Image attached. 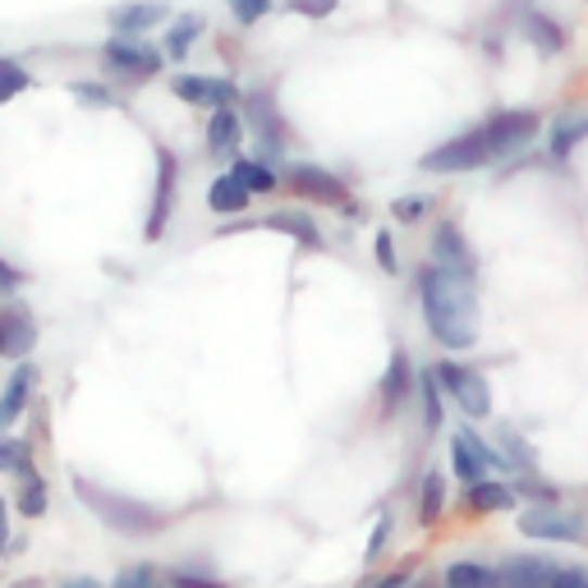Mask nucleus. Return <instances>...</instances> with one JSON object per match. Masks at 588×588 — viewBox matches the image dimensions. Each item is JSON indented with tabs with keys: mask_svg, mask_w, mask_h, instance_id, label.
Wrapping results in <instances>:
<instances>
[{
	"mask_svg": "<svg viewBox=\"0 0 588 588\" xmlns=\"http://www.w3.org/2000/svg\"><path fill=\"white\" fill-rule=\"evenodd\" d=\"M419 304H423V322L427 331L446 345V349H469L478 345V294L474 277L446 267H423L419 271Z\"/></svg>",
	"mask_w": 588,
	"mask_h": 588,
	"instance_id": "nucleus-1",
	"label": "nucleus"
},
{
	"mask_svg": "<svg viewBox=\"0 0 588 588\" xmlns=\"http://www.w3.org/2000/svg\"><path fill=\"white\" fill-rule=\"evenodd\" d=\"M74 487H78V497H84L111 528H120V534H156V528L166 524V515H156L152 506L129 501V497H115V493H102V487H92L88 478H74Z\"/></svg>",
	"mask_w": 588,
	"mask_h": 588,
	"instance_id": "nucleus-2",
	"label": "nucleus"
},
{
	"mask_svg": "<svg viewBox=\"0 0 588 588\" xmlns=\"http://www.w3.org/2000/svg\"><path fill=\"white\" fill-rule=\"evenodd\" d=\"M244 125H248L253 139H258L263 162H277V156L290 152V125H285V115L277 106V92L271 88H253L244 97Z\"/></svg>",
	"mask_w": 588,
	"mask_h": 588,
	"instance_id": "nucleus-3",
	"label": "nucleus"
},
{
	"mask_svg": "<svg viewBox=\"0 0 588 588\" xmlns=\"http://www.w3.org/2000/svg\"><path fill=\"white\" fill-rule=\"evenodd\" d=\"M102 65H106L111 78H129V84H143V78L162 74L166 55H162V51H152L148 42H139V37L115 33L111 42L102 47Z\"/></svg>",
	"mask_w": 588,
	"mask_h": 588,
	"instance_id": "nucleus-4",
	"label": "nucleus"
},
{
	"mask_svg": "<svg viewBox=\"0 0 588 588\" xmlns=\"http://www.w3.org/2000/svg\"><path fill=\"white\" fill-rule=\"evenodd\" d=\"M493 162H497V156H493V148H487L483 129H469V133H460V139L423 152L419 166L433 170V175H456V170H478V166H493Z\"/></svg>",
	"mask_w": 588,
	"mask_h": 588,
	"instance_id": "nucleus-5",
	"label": "nucleus"
},
{
	"mask_svg": "<svg viewBox=\"0 0 588 588\" xmlns=\"http://www.w3.org/2000/svg\"><path fill=\"white\" fill-rule=\"evenodd\" d=\"M520 534L524 538H547V542H588V520L561 511L557 501L547 506H528L520 515Z\"/></svg>",
	"mask_w": 588,
	"mask_h": 588,
	"instance_id": "nucleus-6",
	"label": "nucleus"
},
{
	"mask_svg": "<svg viewBox=\"0 0 588 588\" xmlns=\"http://www.w3.org/2000/svg\"><path fill=\"white\" fill-rule=\"evenodd\" d=\"M483 139L487 148H493V156H515L520 148L534 143V133H538V115L534 111H497L493 120H483Z\"/></svg>",
	"mask_w": 588,
	"mask_h": 588,
	"instance_id": "nucleus-7",
	"label": "nucleus"
},
{
	"mask_svg": "<svg viewBox=\"0 0 588 588\" xmlns=\"http://www.w3.org/2000/svg\"><path fill=\"white\" fill-rule=\"evenodd\" d=\"M433 372L442 378V386L450 391V396H456V405L464 409V414H474V419L493 414V391H487V382L478 378L474 368H460V363H437Z\"/></svg>",
	"mask_w": 588,
	"mask_h": 588,
	"instance_id": "nucleus-8",
	"label": "nucleus"
},
{
	"mask_svg": "<svg viewBox=\"0 0 588 588\" xmlns=\"http://www.w3.org/2000/svg\"><path fill=\"white\" fill-rule=\"evenodd\" d=\"M175 184H180V162H175V152H156V199H152V212H148V240H162L166 234V221L175 212Z\"/></svg>",
	"mask_w": 588,
	"mask_h": 588,
	"instance_id": "nucleus-9",
	"label": "nucleus"
},
{
	"mask_svg": "<svg viewBox=\"0 0 588 588\" xmlns=\"http://www.w3.org/2000/svg\"><path fill=\"white\" fill-rule=\"evenodd\" d=\"M170 92L180 97V102L212 106V111L240 102V88H234L230 78H203V74H175V78H170Z\"/></svg>",
	"mask_w": 588,
	"mask_h": 588,
	"instance_id": "nucleus-10",
	"label": "nucleus"
},
{
	"mask_svg": "<svg viewBox=\"0 0 588 588\" xmlns=\"http://www.w3.org/2000/svg\"><path fill=\"white\" fill-rule=\"evenodd\" d=\"M170 18V5L166 0H125V5H111L106 10V24L111 33H125V37H139L156 24H166Z\"/></svg>",
	"mask_w": 588,
	"mask_h": 588,
	"instance_id": "nucleus-11",
	"label": "nucleus"
},
{
	"mask_svg": "<svg viewBox=\"0 0 588 588\" xmlns=\"http://www.w3.org/2000/svg\"><path fill=\"white\" fill-rule=\"evenodd\" d=\"M433 263L446 267V271H460V277H478V258L474 248L464 244V234L456 221H437L433 230Z\"/></svg>",
	"mask_w": 588,
	"mask_h": 588,
	"instance_id": "nucleus-12",
	"label": "nucleus"
},
{
	"mask_svg": "<svg viewBox=\"0 0 588 588\" xmlns=\"http://www.w3.org/2000/svg\"><path fill=\"white\" fill-rule=\"evenodd\" d=\"M285 180H290L294 193H304V199H318V203H331V207L349 203V189L331 170H322V166H290Z\"/></svg>",
	"mask_w": 588,
	"mask_h": 588,
	"instance_id": "nucleus-13",
	"label": "nucleus"
},
{
	"mask_svg": "<svg viewBox=\"0 0 588 588\" xmlns=\"http://www.w3.org/2000/svg\"><path fill=\"white\" fill-rule=\"evenodd\" d=\"M450 460H456V474H460L464 483H478V478H487V474H493V469L501 464V460L493 456V446L478 442L474 433H469V427H464L456 442H450Z\"/></svg>",
	"mask_w": 588,
	"mask_h": 588,
	"instance_id": "nucleus-14",
	"label": "nucleus"
},
{
	"mask_svg": "<svg viewBox=\"0 0 588 588\" xmlns=\"http://www.w3.org/2000/svg\"><path fill=\"white\" fill-rule=\"evenodd\" d=\"M520 37H528V47H534L538 55H561L565 47H571V37H565V28L557 24L552 14H542L538 5L520 14Z\"/></svg>",
	"mask_w": 588,
	"mask_h": 588,
	"instance_id": "nucleus-15",
	"label": "nucleus"
},
{
	"mask_svg": "<svg viewBox=\"0 0 588 588\" xmlns=\"http://www.w3.org/2000/svg\"><path fill=\"white\" fill-rule=\"evenodd\" d=\"M37 345V322L28 318V308H0V355L24 359Z\"/></svg>",
	"mask_w": 588,
	"mask_h": 588,
	"instance_id": "nucleus-16",
	"label": "nucleus"
},
{
	"mask_svg": "<svg viewBox=\"0 0 588 588\" xmlns=\"http://www.w3.org/2000/svg\"><path fill=\"white\" fill-rule=\"evenodd\" d=\"M244 139V120L234 115V106H217L207 120V152L212 156H234Z\"/></svg>",
	"mask_w": 588,
	"mask_h": 588,
	"instance_id": "nucleus-17",
	"label": "nucleus"
},
{
	"mask_svg": "<svg viewBox=\"0 0 588 588\" xmlns=\"http://www.w3.org/2000/svg\"><path fill=\"white\" fill-rule=\"evenodd\" d=\"M501 588H552V565L538 561V557H511L501 565Z\"/></svg>",
	"mask_w": 588,
	"mask_h": 588,
	"instance_id": "nucleus-18",
	"label": "nucleus"
},
{
	"mask_svg": "<svg viewBox=\"0 0 588 588\" xmlns=\"http://www.w3.org/2000/svg\"><path fill=\"white\" fill-rule=\"evenodd\" d=\"M409 386H414V368H409V355H405V349H396V355H391L386 378H382V414H386V419L405 405Z\"/></svg>",
	"mask_w": 588,
	"mask_h": 588,
	"instance_id": "nucleus-19",
	"label": "nucleus"
},
{
	"mask_svg": "<svg viewBox=\"0 0 588 588\" xmlns=\"http://www.w3.org/2000/svg\"><path fill=\"white\" fill-rule=\"evenodd\" d=\"M244 226H267V230H281V234H294L304 248H322V230L312 226V217L304 212H267L258 221H244Z\"/></svg>",
	"mask_w": 588,
	"mask_h": 588,
	"instance_id": "nucleus-20",
	"label": "nucleus"
},
{
	"mask_svg": "<svg viewBox=\"0 0 588 588\" xmlns=\"http://www.w3.org/2000/svg\"><path fill=\"white\" fill-rule=\"evenodd\" d=\"M584 139H588V115H584V111H575V115H557V120H552V133H547V152H552V156H571Z\"/></svg>",
	"mask_w": 588,
	"mask_h": 588,
	"instance_id": "nucleus-21",
	"label": "nucleus"
},
{
	"mask_svg": "<svg viewBox=\"0 0 588 588\" xmlns=\"http://www.w3.org/2000/svg\"><path fill=\"white\" fill-rule=\"evenodd\" d=\"M511 506H515V487L493 483V478H478V483H469V511H478V515H493V511H511Z\"/></svg>",
	"mask_w": 588,
	"mask_h": 588,
	"instance_id": "nucleus-22",
	"label": "nucleus"
},
{
	"mask_svg": "<svg viewBox=\"0 0 588 588\" xmlns=\"http://www.w3.org/2000/svg\"><path fill=\"white\" fill-rule=\"evenodd\" d=\"M248 199H253V193H248L240 180H234V175H217V180H212V189H207V207L221 212V217H234V212H244Z\"/></svg>",
	"mask_w": 588,
	"mask_h": 588,
	"instance_id": "nucleus-23",
	"label": "nucleus"
},
{
	"mask_svg": "<svg viewBox=\"0 0 588 588\" xmlns=\"http://www.w3.org/2000/svg\"><path fill=\"white\" fill-rule=\"evenodd\" d=\"M207 28V18L203 14H180V18H170V28H166V55L170 61H184L189 47L203 37Z\"/></svg>",
	"mask_w": 588,
	"mask_h": 588,
	"instance_id": "nucleus-24",
	"label": "nucleus"
},
{
	"mask_svg": "<svg viewBox=\"0 0 588 588\" xmlns=\"http://www.w3.org/2000/svg\"><path fill=\"white\" fill-rule=\"evenodd\" d=\"M230 175H234V180H240L248 193H271V189H281L277 170H271V162H244V156H234Z\"/></svg>",
	"mask_w": 588,
	"mask_h": 588,
	"instance_id": "nucleus-25",
	"label": "nucleus"
},
{
	"mask_svg": "<svg viewBox=\"0 0 588 588\" xmlns=\"http://www.w3.org/2000/svg\"><path fill=\"white\" fill-rule=\"evenodd\" d=\"M446 588H501V575L474 561H456L446 571Z\"/></svg>",
	"mask_w": 588,
	"mask_h": 588,
	"instance_id": "nucleus-26",
	"label": "nucleus"
},
{
	"mask_svg": "<svg viewBox=\"0 0 588 588\" xmlns=\"http://www.w3.org/2000/svg\"><path fill=\"white\" fill-rule=\"evenodd\" d=\"M28 386H33V368H18L14 378H10V386H5V400H0V427H10L18 414H24Z\"/></svg>",
	"mask_w": 588,
	"mask_h": 588,
	"instance_id": "nucleus-27",
	"label": "nucleus"
},
{
	"mask_svg": "<svg viewBox=\"0 0 588 588\" xmlns=\"http://www.w3.org/2000/svg\"><path fill=\"white\" fill-rule=\"evenodd\" d=\"M28 84H33V78H28V69L18 65V61H10V55H0V106H5V102H14V97L24 92Z\"/></svg>",
	"mask_w": 588,
	"mask_h": 588,
	"instance_id": "nucleus-28",
	"label": "nucleus"
},
{
	"mask_svg": "<svg viewBox=\"0 0 588 588\" xmlns=\"http://www.w3.org/2000/svg\"><path fill=\"white\" fill-rule=\"evenodd\" d=\"M501 450H506V460H511V464H520V469H534L538 464V456H534V446H528L520 433H515V427H501Z\"/></svg>",
	"mask_w": 588,
	"mask_h": 588,
	"instance_id": "nucleus-29",
	"label": "nucleus"
},
{
	"mask_svg": "<svg viewBox=\"0 0 588 588\" xmlns=\"http://www.w3.org/2000/svg\"><path fill=\"white\" fill-rule=\"evenodd\" d=\"M442 506H446V483H442V474L433 469V474L423 478V524H437L442 520Z\"/></svg>",
	"mask_w": 588,
	"mask_h": 588,
	"instance_id": "nucleus-30",
	"label": "nucleus"
},
{
	"mask_svg": "<svg viewBox=\"0 0 588 588\" xmlns=\"http://www.w3.org/2000/svg\"><path fill=\"white\" fill-rule=\"evenodd\" d=\"M226 5H230V14H234V24H240V28H253L258 18L271 14V5H277V0H226Z\"/></svg>",
	"mask_w": 588,
	"mask_h": 588,
	"instance_id": "nucleus-31",
	"label": "nucleus"
},
{
	"mask_svg": "<svg viewBox=\"0 0 588 588\" xmlns=\"http://www.w3.org/2000/svg\"><path fill=\"white\" fill-rule=\"evenodd\" d=\"M442 378H437V372H427V378H423V423L427 427H442Z\"/></svg>",
	"mask_w": 588,
	"mask_h": 588,
	"instance_id": "nucleus-32",
	"label": "nucleus"
},
{
	"mask_svg": "<svg viewBox=\"0 0 588 588\" xmlns=\"http://www.w3.org/2000/svg\"><path fill=\"white\" fill-rule=\"evenodd\" d=\"M18 506H24V515H42V506H47V487L33 469H24V501Z\"/></svg>",
	"mask_w": 588,
	"mask_h": 588,
	"instance_id": "nucleus-33",
	"label": "nucleus"
},
{
	"mask_svg": "<svg viewBox=\"0 0 588 588\" xmlns=\"http://www.w3.org/2000/svg\"><path fill=\"white\" fill-rule=\"evenodd\" d=\"M372 248H378V267L386 271V277H396V271H400V258H396V240H391V230H378V234H372Z\"/></svg>",
	"mask_w": 588,
	"mask_h": 588,
	"instance_id": "nucleus-34",
	"label": "nucleus"
},
{
	"mask_svg": "<svg viewBox=\"0 0 588 588\" xmlns=\"http://www.w3.org/2000/svg\"><path fill=\"white\" fill-rule=\"evenodd\" d=\"M290 14H304V18H331L341 10V0H285Z\"/></svg>",
	"mask_w": 588,
	"mask_h": 588,
	"instance_id": "nucleus-35",
	"label": "nucleus"
},
{
	"mask_svg": "<svg viewBox=\"0 0 588 588\" xmlns=\"http://www.w3.org/2000/svg\"><path fill=\"white\" fill-rule=\"evenodd\" d=\"M427 207H433V203H427V199H396V203H391V217H396V221H419V217H427Z\"/></svg>",
	"mask_w": 588,
	"mask_h": 588,
	"instance_id": "nucleus-36",
	"label": "nucleus"
},
{
	"mask_svg": "<svg viewBox=\"0 0 588 588\" xmlns=\"http://www.w3.org/2000/svg\"><path fill=\"white\" fill-rule=\"evenodd\" d=\"M0 469H28V446L0 437Z\"/></svg>",
	"mask_w": 588,
	"mask_h": 588,
	"instance_id": "nucleus-37",
	"label": "nucleus"
},
{
	"mask_svg": "<svg viewBox=\"0 0 588 588\" xmlns=\"http://www.w3.org/2000/svg\"><path fill=\"white\" fill-rule=\"evenodd\" d=\"M515 493H520V497H534L538 506L557 501V487H547V483H538V478H520V483H515Z\"/></svg>",
	"mask_w": 588,
	"mask_h": 588,
	"instance_id": "nucleus-38",
	"label": "nucleus"
},
{
	"mask_svg": "<svg viewBox=\"0 0 588 588\" xmlns=\"http://www.w3.org/2000/svg\"><path fill=\"white\" fill-rule=\"evenodd\" d=\"M74 97L78 102H88V106H115V97L106 88H97V84H74Z\"/></svg>",
	"mask_w": 588,
	"mask_h": 588,
	"instance_id": "nucleus-39",
	"label": "nucleus"
},
{
	"mask_svg": "<svg viewBox=\"0 0 588 588\" xmlns=\"http://www.w3.org/2000/svg\"><path fill=\"white\" fill-rule=\"evenodd\" d=\"M115 588H152V571H148V565H133V571L120 575V584H115Z\"/></svg>",
	"mask_w": 588,
	"mask_h": 588,
	"instance_id": "nucleus-40",
	"label": "nucleus"
},
{
	"mask_svg": "<svg viewBox=\"0 0 588 588\" xmlns=\"http://www.w3.org/2000/svg\"><path fill=\"white\" fill-rule=\"evenodd\" d=\"M552 588H588V571H557Z\"/></svg>",
	"mask_w": 588,
	"mask_h": 588,
	"instance_id": "nucleus-41",
	"label": "nucleus"
},
{
	"mask_svg": "<svg viewBox=\"0 0 588 588\" xmlns=\"http://www.w3.org/2000/svg\"><path fill=\"white\" fill-rule=\"evenodd\" d=\"M386 534H391V520L382 515V524H378V534H372V542H368V561H378V557H382V547H386Z\"/></svg>",
	"mask_w": 588,
	"mask_h": 588,
	"instance_id": "nucleus-42",
	"label": "nucleus"
},
{
	"mask_svg": "<svg viewBox=\"0 0 588 588\" xmlns=\"http://www.w3.org/2000/svg\"><path fill=\"white\" fill-rule=\"evenodd\" d=\"M18 281H24V277H18V271L5 263V258H0V294H10V290H18Z\"/></svg>",
	"mask_w": 588,
	"mask_h": 588,
	"instance_id": "nucleus-43",
	"label": "nucleus"
},
{
	"mask_svg": "<svg viewBox=\"0 0 588 588\" xmlns=\"http://www.w3.org/2000/svg\"><path fill=\"white\" fill-rule=\"evenodd\" d=\"M170 584H175V588H217L212 579H193V575H184V571H175V575H170Z\"/></svg>",
	"mask_w": 588,
	"mask_h": 588,
	"instance_id": "nucleus-44",
	"label": "nucleus"
},
{
	"mask_svg": "<svg viewBox=\"0 0 588 588\" xmlns=\"http://www.w3.org/2000/svg\"><path fill=\"white\" fill-rule=\"evenodd\" d=\"M5 534H10L5 528V497H0V557H5Z\"/></svg>",
	"mask_w": 588,
	"mask_h": 588,
	"instance_id": "nucleus-45",
	"label": "nucleus"
},
{
	"mask_svg": "<svg viewBox=\"0 0 588 588\" xmlns=\"http://www.w3.org/2000/svg\"><path fill=\"white\" fill-rule=\"evenodd\" d=\"M65 588H102L97 579H74V584H65Z\"/></svg>",
	"mask_w": 588,
	"mask_h": 588,
	"instance_id": "nucleus-46",
	"label": "nucleus"
},
{
	"mask_svg": "<svg viewBox=\"0 0 588 588\" xmlns=\"http://www.w3.org/2000/svg\"><path fill=\"white\" fill-rule=\"evenodd\" d=\"M405 588H409V584H405ZM419 588H423V584H419Z\"/></svg>",
	"mask_w": 588,
	"mask_h": 588,
	"instance_id": "nucleus-47",
	"label": "nucleus"
}]
</instances>
